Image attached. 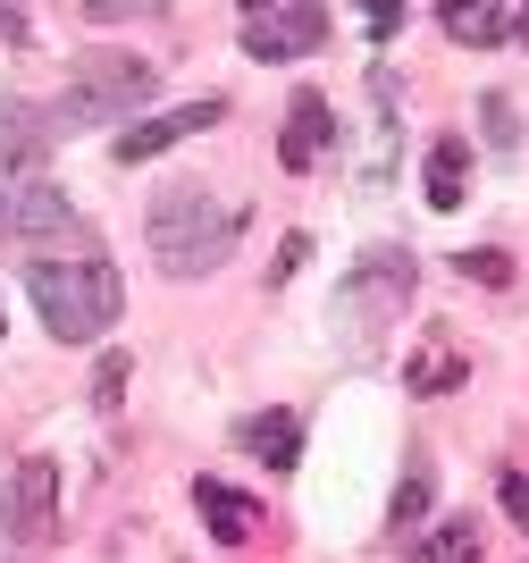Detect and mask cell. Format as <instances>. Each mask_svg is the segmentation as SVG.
Segmentation results:
<instances>
[{"instance_id": "1", "label": "cell", "mask_w": 529, "mask_h": 563, "mask_svg": "<svg viewBox=\"0 0 529 563\" xmlns=\"http://www.w3.org/2000/svg\"><path fill=\"white\" fill-rule=\"evenodd\" d=\"M25 295L43 311V329L59 345H92V336H110V320L126 311V286L101 253H59V261H34L25 269Z\"/></svg>"}, {"instance_id": "2", "label": "cell", "mask_w": 529, "mask_h": 563, "mask_svg": "<svg viewBox=\"0 0 529 563\" xmlns=\"http://www.w3.org/2000/svg\"><path fill=\"white\" fill-rule=\"evenodd\" d=\"M143 235H152V261H161L168 278H210V269L235 253L244 211L219 202L210 186H168L161 202H152V219H143Z\"/></svg>"}, {"instance_id": "3", "label": "cell", "mask_w": 529, "mask_h": 563, "mask_svg": "<svg viewBox=\"0 0 529 563\" xmlns=\"http://www.w3.org/2000/svg\"><path fill=\"white\" fill-rule=\"evenodd\" d=\"M404 303H412V253L378 244V253H362V261L345 269V303H337V329H345L362 353H378V345H387V329L404 320Z\"/></svg>"}, {"instance_id": "4", "label": "cell", "mask_w": 529, "mask_h": 563, "mask_svg": "<svg viewBox=\"0 0 529 563\" xmlns=\"http://www.w3.org/2000/svg\"><path fill=\"white\" fill-rule=\"evenodd\" d=\"M152 59H135V51H85L68 76V101L51 110V126H92V118H118V110H143L152 101Z\"/></svg>"}, {"instance_id": "5", "label": "cell", "mask_w": 529, "mask_h": 563, "mask_svg": "<svg viewBox=\"0 0 529 563\" xmlns=\"http://www.w3.org/2000/svg\"><path fill=\"white\" fill-rule=\"evenodd\" d=\"M51 530H59V463L51 454H25L9 471V496H0V563L43 555Z\"/></svg>"}, {"instance_id": "6", "label": "cell", "mask_w": 529, "mask_h": 563, "mask_svg": "<svg viewBox=\"0 0 529 563\" xmlns=\"http://www.w3.org/2000/svg\"><path fill=\"white\" fill-rule=\"evenodd\" d=\"M219 110L228 101H177V110H152V118H135V126H118V161L126 168H143V161H161L168 143H185V135H202V126H219Z\"/></svg>"}, {"instance_id": "7", "label": "cell", "mask_w": 529, "mask_h": 563, "mask_svg": "<svg viewBox=\"0 0 529 563\" xmlns=\"http://www.w3.org/2000/svg\"><path fill=\"white\" fill-rule=\"evenodd\" d=\"M320 43H328V18L311 9V0H295V9H261V18L244 25V51H253L261 68H277V59H311Z\"/></svg>"}, {"instance_id": "8", "label": "cell", "mask_w": 529, "mask_h": 563, "mask_svg": "<svg viewBox=\"0 0 529 563\" xmlns=\"http://www.w3.org/2000/svg\"><path fill=\"white\" fill-rule=\"evenodd\" d=\"M76 211L68 194L43 186V177H0V235H68Z\"/></svg>"}, {"instance_id": "9", "label": "cell", "mask_w": 529, "mask_h": 563, "mask_svg": "<svg viewBox=\"0 0 529 563\" xmlns=\"http://www.w3.org/2000/svg\"><path fill=\"white\" fill-rule=\"evenodd\" d=\"M328 135H337V118H328V101L311 93V85H302L295 101H286V135H277V161L295 168H320V152H328Z\"/></svg>"}, {"instance_id": "10", "label": "cell", "mask_w": 529, "mask_h": 563, "mask_svg": "<svg viewBox=\"0 0 529 563\" xmlns=\"http://www.w3.org/2000/svg\"><path fill=\"white\" fill-rule=\"evenodd\" d=\"M194 514H202V530L219 547H244L261 530V505H253V496H235L228 479H194Z\"/></svg>"}, {"instance_id": "11", "label": "cell", "mask_w": 529, "mask_h": 563, "mask_svg": "<svg viewBox=\"0 0 529 563\" xmlns=\"http://www.w3.org/2000/svg\"><path fill=\"white\" fill-rule=\"evenodd\" d=\"M235 438H244V454L269 463V471H295L302 463V421H295V412H253Z\"/></svg>"}, {"instance_id": "12", "label": "cell", "mask_w": 529, "mask_h": 563, "mask_svg": "<svg viewBox=\"0 0 529 563\" xmlns=\"http://www.w3.org/2000/svg\"><path fill=\"white\" fill-rule=\"evenodd\" d=\"M438 18H445V34H454L462 51H496V43H513V25L496 18V0H438Z\"/></svg>"}, {"instance_id": "13", "label": "cell", "mask_w": 529, "mask_h": 563, "mask_svg": "<svg viewBox=\"0 0 529 563\" xmlns=\"http://www.w3.org/2000/svg\"><path fill=\"white\" fill-rule=\"evenodd\" d=\"M462 378H471V362H462L454 345H429L412 371H404V387H412V396H454Z\"/></svg>"}, {"instance_id": "14", "label": "cell", "mask_w": 529, "mask_h": 563, "mask_svg": "<svg viewBox=\"0 0 529 563\" xmlns=\"http://www.w3.org/2000/svg\"><path fill=\"white\" fill-rule=\"evenodd\" d=\"M462 168H471V143H462V135L429 143V202H438V211L462 202Z\"/></svg>"}, {"instance_id": "15", "label": "cell", "mask_w": 529, "mask_h": 563, "mask_svg": "<svg viewBox=\"0 0 529 563\" xmlns=\"http://www.w3.org/2000/svg\"><path fill=\"white\" fill-rule=\"evenodd\" d=\"M412 563H480V521L454 514L438 539H420V547H412Z\"/></svg>"}, {"instance_id": "16", "label": "cell", "mask_w": 529, "mask_h": 563, "mask_svg": "<svg viewBox=\"0 0 529 563\" xmlns=\"http://www.w3.org/2000/svg\"><path fill=\"white\" fill-rule=\"evenodd\" d=\"M454 269H462V278H480V286H513V253H496V244H471Z\"/></svg>"}, {"instance_id": "17", "label": "cell", "mask_w": 529, "mask_h": 563, "mask_svg": "<svg viewBox=\"0 0 529 563\" xmlns=\"http://www.w3.org/2000/svg\"><path fill=\"white\" fill-rule=\"evenodd\" d=\"M118 396H126V353H101V371H92V404L118 412Z\"/></svg>"}, {"instance_id": "18", "label": "cell", "mask_w": 529, "mask_h": 563, "mask_svg": "<svg viewBox=\"0 0 529 563\" xmlns=\"http://www.w3.org/2000/svg\"><path fill=\"white\" fill-rule=\"evenodd\" d=\"M496 496H505V514L529 530V471H496Z\"/></svg>"}, {"instance_id": "19", "label": "cell", "mask_w": 529, "mask_h": 563, "mask_svg": "<svg viewBox=\"0 0 529 563\" xmlns=\"http://www.w3.org/2000/svg\"><path fill=\"white\" fill-rule=\"evenodd\" d=\"M429 514V471H412L404 488H395V521H420Z\"/></svg>"}, {"instance_id": "20", "label": "cell", "mask_w": 529, "mask_h": 563, "mask_svg": "<svg viewBox=\"0 0 529 563\" xmlns=\"http://www.w3.org/2000/svg\"><path fill=\"white\" fill-rule=\"evenodd\" d=\"M362 9H370V34H378V43L404 25V0H362Z\"/></svg>"}, {"instance_id": "21", "label": "cell", "mask_w": 529, "mask_h": 563, "mask_svg": "<svg viewBox=\"0 0 529 563\" xmlns=\"http://www.w3.org/2000/svg\"><path fill=\"white\" fill-rule=\"evenodd\" d=\"M487 135H496V152H513V135H521V126H513V101H487Z\"/></svg>"}, {"instance_id": "22", "label": "cell", "mask_w": 529, "mask_h": 563, "mask_svg": "<svg viewBox=\"0 0 529 563\" xmlns=\"http://www.w3.org/2000/svg\"><path fill=\"white\" fill-rule=\"evenodd\" d=\"M18 34H25V9H18V0H0V43H18Z\"/></svg>"}, {"instance_id": "23", "label": "cell", "mask_w": 529, "mask_h": 563, "mask_svg": "<svg viewBox=\"0 0 529 563\" xmlns=\"http://www.w3.org/2000/svg\"><path fill=\"white\" fill-rule=\"evenodd\" d=\"M513 9H521V18H513V43H529V0H513Z\"/></svg>"}, {"instance_id": "24", "label": "cell", "mask_w": 529, "mask_h": 563, "mask_svg": "<svg viewBox=\"0 0 529 563\" xmlns=\"http://www.w3.org/2000/svg\"><path fill=\"white\" fill-rule=\"evenodd\" d=\"M92 9H101V18H118V9H135V0H92Z\"/></svg>"}, {"instance_id": "25", "label": "cell", "mask_w": 529, "mask_h": 563, "mask_svg": "<svg viewBox=\"0 0 529 563\" xmlns=\"http://www.w3.org/2000/svg\"><path fill=\"white\" fill-rule=\"evenodd\" d=\"M244 9H269V0H244Z\"/></svg>"}]
</instances>
